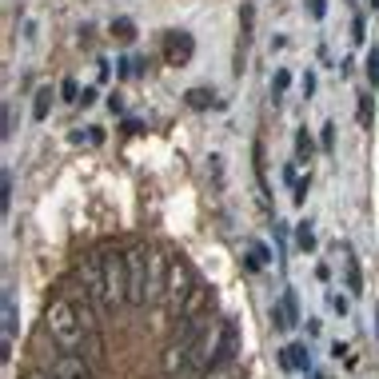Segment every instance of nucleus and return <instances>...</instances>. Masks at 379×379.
<instances>
[{
	"label": "nucleus",
	"instance_id": "nucleus-25",
	"mask_svg": "<svg viewBox=\"0 0 379 379\" xmlns=\"http://www.w3.org/2000/svg\"><path fill=\"white\" fill-rule=\"evenodd\" d=\"M331 140H336V124H328V128H323V148L331 152Z\"/></svg>",
	"mask_w": 379,
	"mask_h": 379
},
{
	"label": "nucleus",
	"instance_id": "nucleus-22",
	"mask_svg": "<svg viewBox=\"0 0 379 379\" xmlns=\"http://www.w3.org/2000/svg\"><path fill=\"white\" fill-rule=\"evenodd\" d=\"M288 80H291V76H288L284 68H279V72H276V80H271V96H284V88H288Z\"/></svg>",
	"mask_w": 379,
	"mask_h": 379
},
{
	"label": "nucleus",
	"instance_id": "nucleus-13",
	"mask_svg": "<svg viewBox=\"0 0 379 379\" xmlns=\"http://www.w3.org/2000/svg\"><path fill=\"white\" fill-rule=\"evenodd\" d=\"M343 268H348V291L359 296V291H363V279H359V264H355V256H351V248H343Z\"/></svg>",
	"mask_w": 379,
	"mask_h": 379
},
{
	"label": "nucleus",
	"instance_id": "nucleus-8",
	"mask_svg": "<svg viewBox=\"0 0 379 379\" xmlns=\"http://www.w3.org/2000/svg\"><path fill=\"white\" fill-rule=\"evenodd\" d=\"M52 379H96L92 375V363L76 351H64V355L52 359Z\"/></svg>",
	"mask_w": 379,
	"mask_h": 379
},
{
	"label": "nucleus",
	"instance_id": "nucleus-14",
	"mask_svg": "<svg viewBox=\"0 0 379 379\" xmlns=\"http://www.w3.org/2000/svg\"><path fill=\"white\" fill-rule=\"evenodd\" d=\"M168 56H172V60H188V56H192V40L184 36V32H172V40H168Z\"/></svg>",
	"mask_w": 379,
	"mask_h": 379
},
{
	"label": "nucleus",
	"instance_id": "nucleus-10",
	"mask_svg": "<svg viewBox=\"0 0 379 379\" xmlns=\"http://www.w3.org/2000/svg\"><path fill=\"white\" fill-rule=\"evenodd\" d=\"M0 319H4V359H9L12 355V336H16V303H12V291H4Z\"/></svg>",
	"mask_w": 379,
	"mask_h": 379
},
{
	"label": "nucleus",
	"instance_id": "nucleus-9",
	"mask_svg": "<svg viewBox=\"0 0 379 379\" xmlns=\"http://www.w3.org/2000/svg\"><path fill=\"white\" fill-rule=\"evenodd\" d=\"M271 323H276V328H296V323H299L296 296H291V291H284V299H279L276 308H271Z\"/></svg>",
	"mask_w": 379,
	"mask_h": 379
},
{
	"label": "nucleus",
	"instance_id": "nucleus-5",
	"mask_svg": "<svg viewBox=\"0 0 379 379\" xmlns=\"http://www.w3.org/2000/svg\"><path fill=\"white\" fill-rule=\"evenodd\" d=\"M124 259H128V303H132V308H144V303H152V299H148L152 248H144V244H132V248L124 251Z\"/></svg>",
	"mask_w": 379,
	"mask_h": 379
},
{
	"label": "nucleus",
	"instance_id": "nucleus-4",
	"mask_svg": "<svg viewBox=\"0 0 379 379\" xmlns=\"http://www.w3.org/2000/svg\"><path fill=\"white\" fill-rule=\"evenodd\" d=\"M192 288H196V276H192L188 259L184 256H172L168 259V279H164V311H168V319H180V311H184V303H188Z\"/></svg>",
	"mask_w": 379,
	"mask_h": 379
},
{
	"label": "nucleus",
	"instance_id": "nucleus-11",
	"mask_svg": "<svg viewBox=\"0 0 379 379\" xmlns=\"http://www.w3.org/2000/svg\"><path fill=\"white\" fill-rule=\"evenodd\" d=\"M208 299H212V288H208V284H196V288H192V296H188V303H184V311H180V319L199 316V311L208 308Z\"/></svg>",
	"mask_w": 379,
	"mask_h": 379
},
{
	"label": "nucleus",
	"instance_id": "nucleus-27",
	"mask_svg": "<svg viewBox=\"0 0 379 379\" xmlns=\"http://www.w3.org/2000/svg\"><path fill=\"white\" fill-rule=\"evenodd\" d=\"M20 379H52V375H44V371H24Z\"/></svg>",
	"mask_w": 379,
	"mask_h": 379
},
{
	"label": "nucleus",
	"instance_id": "nucleus-2",
	"mask_svg": "<svg viewBox=\"0 0 379 379\" xmlns=\"http://www.w3.org/2000/svg\"><path fill=\"white\" fill-rule=\"evenodd\" d=\"M212 328V316L208 311H199V316L192 319H180V331L168 339V348H164V355H160V375L164 379H180L184 371H188V359L192 351H196V343L204 339V331Z\"/></svg>",
	"mask_w": 379,
	"mask_h": 379
},
{
	"label": "nucleus",
	"instance_id": "nucleus-1",
	"mask_svg": "<svg viewBox=\"0 0 379 379\" xmlns=\"http://www.w3.org/2000/svg\"><path fill=\"white\" fill-rule=\"evenodd\" d=\"M232 355H236V323H232V319L212 323V328L204 331V339L196 343V351H192L188 371H184V375H188V379H204L212 368L228 363Z\"/></svg>",
	"mask_w": 379,
	"mask_h": 379
},
{
	"label": "nucleus",
	"instance_id": "nucleus-23",
	"mask_svg": "<svg viewBox=\"0 0 379 379\" xmlns=\"http://www.w3.org/2000/svg\"><path fill=\"white\" fill-rule=\"evenodd\" d=\"M9 204H12V176L4 172V212H9Z\"/></svg>",
	"mask_w": 379,
	"mask_h": 379
},
{
	"label": "nucleus",
	"instance_id": "nucleus-20",
	"mask_svg": "<svg viewBox=\"0 0 379 379\" xmlns=\"http://www.w3.org/2000/svg\"><path fill=\"white\" fill-rule=\"evenodd\" d=\"M268 259H271V251L264 248V244H251V268H264Z\"/></svg>",
	"mask_w": 379,
	"mask_h": 379
},
{
	"label": "nucleus",
	"instance_id": "nucleus-28",
	"mask_svg": "<svg viewBox=\"0 0 379 379\" xmlns=\"http://www.w3.org/2000/svg\"><path fill=\"white\" fill-rule=\"evenodd\" d=\"M308 379H323V375H316V371H311V375H308Z\"/></svg>",
	"mask_w": 379,
	"mask_h": 379
},
{
	"label": "nucleus",
	"instance_id": "nucleus-26",
	"mask_svg": "<svg viewBox=\"0 0 379 379\" xmlns=\"http://www.w3.org/2000/svg\"><path fill=\"white\" fill-rule=\"evenodd\" d=\"M323 12H328V4H323V0H311V16L319 20V16H323Z\"/></svg>",
	"mask_w": 379,
	"mask_h": 379
},
{
	"label": "nucleus",
	"instance_id": "nucleus-12",
	"mask_svg": "<svg viewBox=\"0 0 379 379\" xmlns=\"http://www.w3.org/2000/svg\"><path fill=\"white\" fill-rule=\"evenodd\" d=\"M279 363L288 371H308V348H299V343H291V348H284V355H279Z\"/></svg>",
	"mask_w": 379,
	"mask_h": 379
},
{
	"label": "nucleus",
	"instance_id": "nucleus-6",
	"mask_svg": "<svg viewBox=\"0 0 379 379\" xmlns=\"http://www.w3.org/2000/svg\"><path fill=\"white\" fill-rule=\"evenodd\" d=\"M104 259V288H108V311H120L128 303V259L124 251H108Z\"/></svg>",
	"mask_w": 379,
	"mask_h": 379
},
{
	"label": "nucleus",
	"instance_id": "nucleus-16",
	"mask_svg": "<svg viewBox=\"0 0 379 379\" xmlns=\"http://www.w3.org/2000/svg\"><path fill=\"white\" fill-rule=\"evenodd\" d=\"M204 379H239V368H236V363L228 359V363H219V368H212Z\"/></svg>",
	"mask_w": 379,
	"mask_h": 379
},
{
	"label": "nucleus",
	"instance_id": "nucleus-17",
	"mask_svg": "<svg viewBox=\"0 0 379 379\" xmlns=\"http://www.w3.org/2000/svg\"><path fill=\"white\" fill-rule=\"evenodd\" d=\"M296 152H299V160H311V152H316V144H311L308 128H303V132H296Z\"/></svg>",
	"mask_w": 379,
	"mask_h": 379
},
{
	"label": "nucleus",
	"instance_id": "nucleus-19",
	"mask_svg": "<svg viewBox=\"0 0 379 379\" xmlns=\"http://www.w3.org/2000/svg\"><path fill=\"white\" fill-rule=\"evenodd\" d=\"M368 84H371V88L379 84V48L368 52Z\"/></svg>",
	"mask_w": 379,
	"mask_h": 379
},
{
	"label": "nucleus",
	"instance_id": "nucleus-3",
	"mask_svg": "<svg viewBox=\"0 0 379 379\" xmlns=\"http://www.w3.org/2000/svg\"><path fill=\"white\" fill-rule=\"evenodd\" d=\"M44 331H48V339L60 351H80L84 348V319H80V308L64 296L44 303Z\"/></svg>",
	"mask_w": 379,
	"mask_h": 379
},
{
	"label": "nucleus",
	"instance_id": "nucleus-21",
	"mask_svg": "<svg viewBox=\"0 0 379 379\" xmlns=\"http://www.w3.org/2000/svg\"><path fill=\"white\" fill-rule=\"evenodd\" d=\"M60 96L68 100V104H80V88H76V80H64V84H60Z\"/></svg>",
	"mask_w": 379,
	"mask_h": 379
},
{
	"label": "nucleus",
	"instance_id": "nucleus-15",
	"mask_svg": "<svg viewBox=\"0 0 379 379\" xmlns=\"http://www.w3.org/2000/svg\"><path fill=\"white\" fill-rule=\"evenodd\" d=\"M48 108H52V88H40V92H36V108H32V116L44 120V116H48Z\"/></svg>",
	"mask_w": 379,
	"mask_h": 379
},
{
	"label": "nucleus",
	"instance_id": "nucleus-29",
	"mask_svg": "<svg viewBox=\"0 0 379 379\" xmlns=\"http://www.w3.org/2000/svg\"><path fill=\"white\" fill-rule=\"evenodd\" d=\"M371 9H379V0H371Z\"/></svg>",
	"mask_w": 379,
	"mask_h": 379
},
{
	"label": "nucleus",
	"instance_id": "nucleus-24",
	"mask_svg": "<svg viewBox=\"0 0 379 379\" xmlns=\"http://www.w3.org/2000/svg\"><path fill=\"white\" fill-rule=\"evenodd\" d=\"M192 108H204V104H208V92H192Z\"/></svg>",
	"mask_w": 379,
	"mask_h": 379
},
{
	"label": "nucleus",
	"instance_id": "nucleus-18",
	"mask_svg": "<svg viewBox=\"0 0 379 379\" xmlns=\"http://www.w3.org/2000/svg\"><path fill=\"white\" fill-rule=\"evenodd\" d=\"M296 239H299V248H303V251L316 248V232H311V224H299V228H296Z\"/></svg>",
	"mask_w": 379,
	"mask_h": 379
},
{
	"label": "nucleus",
	"instance_id": "nucleus-7",
	"mask_svg": "<svg viewBox=\"0 0 379 379\" xmlns=\"http://www.w3.org/2000/svg\"><path fill=\"white\" fill-rule=\"evenodd\" d=\"M80 279H84V296H88V303H96V308H108V288H104V259H84L80 264Z\"/></svg>",
	"mask_w": 379,
	"mask_h": 379
}]
</instances>
